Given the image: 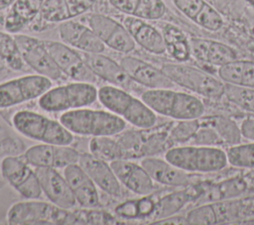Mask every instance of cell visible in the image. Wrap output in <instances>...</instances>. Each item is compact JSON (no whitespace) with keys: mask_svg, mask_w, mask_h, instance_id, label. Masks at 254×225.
<instances>
[{"mask_svg":"<svg viewBox=\"0 0 254 225\" xmlns=\"http://www.w3.org/2000/svg\"><path fill=\"white\" fill-rule=\"evenodd\" d=\"M60 122L72 134L79 136H115L126 128V122L118 115L89 108H78L64 112Z\"/></svg>","mask_w":254,"mask_h":225,"instance_id":"6da1fadb","label":"cell"},{"mask_svg":"<svg viewBox=\"0 0 254 225\" xmlns=\"http://www.w3.org/2000/svg\"><path fill=\"white\" fill-rule=\"evenodd\" d=\"M141 99L155 113L178 121L199 119L204 113V105L198 97L173 88L149 89L142 93Z\"/></svg>","mask_w":254,"mask_h":225,"instance_id":"7a4b0ae2","label":"cell"},{"mask_svg":"<svg viewBox=\"0 0 254 225\" xmlns=\"http://www.w3.org/2000/svg\"><path fill=\"white\" fill-rule=\"evenodd\" d=\"M98 99L110 112L139 129L148 130L156 125V113L142 99L134 97L122 88L115 85L102 86L98 89Z\"/></svg>","mask_w":254,"mask_h":225,"instance_id":"3957f363","label":"cell"},{"mask_svg":"<svg viewBox=\"0 0 254 225\" xmlns=\"http://www.w3.org/2000/svg\"><path fill=\"white\" fill-rule=\"evenodd\" d=\"M165 159L188 172H215L228 165L226 151L215 146L174 147L166 152Z\"/></svg>","mask_w":254,"mask_h":225,"instance_id":"277c9868","label":"cell"},{"mask_svg":"<svg viewBox=\"0 0 254 225\" xmlns=\"http://www.w3.org/2000/svg\"><path fill=\"white\" fill-rule=\"evenodd\" d=\"M14 128L23 136L47 144L70 145L73 135L61 122L40 113L22 110L12 118Z\"/></svg>","mask_w":254,"mask_h":225,"instance_id":"5b68a950","label":"cell"},{"mask_svg":"<svg viewBox=\"0 0 254 225\" xmlns=\"http://www.w3.org/2000/svg\"><path fill=\"white\" fill-rule=\"evenodd\" d=\"M9 224H79L75 211L44 201H21L13 204L7 213Z\"/></svg>","mask_w":254,"mask_h":225,"instance_id":"8992f818","label":"cell"},{"mask_svg":"<svg viewBox=\"0 0 254 225\" xmlns=\"http://www.w3.org/2000/svg\"><path fill=\"white\" fill-rule=\"evenodd\" d=\"M98 99V89L90 82L75 81L50 88L39 98V106L48 112L83 108Z\"/></svg>","mask_w":254,"mask_h":225,"instance_id":"52a82bcc","label":"cell"},{"mask_svg":"<svg viewBox=\"0 0 254 225\" xmlns=\"http://www.w3.org/2000/svg\"><path fill=\"white\" fill-rule=\"evenodd\" d=\"M161 69L181 87L210 99L223 96L224 82L206 71L183 63H166Z\"/></svg>","mask_w":254,"mask_h":225,"instance_id":"ba28073f","label":"cell"},{"mask_svg":"<svg viewBox=\"0 0 254 225\" xmlns=\"http://www.w3.org/2000/svg\"><path fill=\"white\" fill-rule=\"evenodd\" d=\"M52 88V79L41 74H29L0 83V108L13 107L40 98Z\"/></svg>","mask_w":254,"mask_h":225,"instance_id":"9c48e42d","label":"cell"},{"mask_svg":"<svg viewBox=\"0 0 254 225\" xmlns=\"http://www.w3.org/2000/svg\"><path fill=\"white\" fill-rule=\"evenodd\" d=\"M15 40L26 64L38 74L47 76L52 80H58L63 72L56 64L44 41L24 34L15 35Z\"/></svg>","mask_w":254,"mask_h":225,"instance_id":"30bf717a","label":"cell"},{"mask_svg":"<svg viewBox=\"0 0 254 225\" xmlns=\"http://www.w3.org/2000/svg\"><path fill=\"white\" fill-rule=\"evenodd\" d=\"M2 176L9 184L27 199L39 198L42 188L36 171L28 163L18 157H6L1 163Z\"/></svg>","mask_w":254,"mask_h":225,"instance_id":"8fae6325","label":"cell"},{"mask_svg":"<svg viewBox=\"0 0 254 225\" xmlns=\"http://www.w3.org/2000/svg\"><path fill=\"white\" fill-rule=\"evenodd\" d=\"M44 44L63 73L75 81L90 82L96 81V75L85 63L82 56L64 43L45 40Z\"/></svg>","mask_w":254,"mask_h":225,"instance_id":"7c38bea8","label":"cell"},{"mask_svg":"<svg viewBox=\"0 0 254 225\" xmlns=\"http://www.w3.org/2000/svg\"><path fill=\"white\" fill-rule=\"evenodd\" d=\"M88 26L108 48L123 54L131 53L135 49V42L125 26L103 14H91Z\"/></svg>","mask_w":254,"mask_h":225,"instance_id":"4fadbf2b","label":"cell"},{"mask_svg":"<svg viewBox=\"0 0 254 225\" xmlns=\"http://www.w3.org/2000/svg\"><path fill=\"white\" fill-rule=\"evenodd\" d=\"M24 160L35 168H65L76 164L79 153L69 145L42 143L30 147L24 154Z\"/></svg>","mask_w":254,"mask_h":225,"instance_id":"5bb4252c","label":"cell"},{"mask_svg":"<svg viewBox=\"0 0 254 225\" xmlns=\"http://www.w3.org/2000/svg\"><path fill=\"white\" fill-rule=\"evenodd\" d=\"M35 171L42 191L52 203L64 209L75 206L76 200L67 180L56 169L36 168Z\"/></svg>","mask_w":254,"mask_h":225,"instance_id":"9a60e30c","label":"cell"},{"mask_svg":"<svg viewBox=\"0 0 254 225\" xmlns=\"http://www.w3.org/2000/svg\"><path fill=\"white\" fill-rule=\"evenodd\" d=\"M120 64L131 80L150 89L173 88L175 83L167 74L154 65L134 56H123Z\"/></svg>","mask_w":254,"mask_h":225,"instance_id":"2e32d148","label":"cell"},{"mask_svg":"<svg viewBox=\"0 0 254 225\" xmlns=\"http://www.w3.org/2000/svg\"><path fill=\"white\" fill-rule=\"evenodd\" d=\"M109 165L118 180L130 191L142 196L153 192L154 180L141 164L120 159L110 162Z\"/></svg>","mask_w":254,"mask_h":225,"instance_id":"e0dca14e","label":"cell"},{"mask_svg":"<svg viewBox=\"0 0 254 225\" xmlns=\"http://www.w3.org/2000/svg\"><path fill=\"white\" fill-rule=\"evenodd\" d=\"M59 36L63 43L83 53L101 54L105 50V45L91 28L78 22H62L59 26Z\"/></svg>","mask_w":254,"mask_h":225,"instance_id":"ac0fdd59","label":"cell"},{"mask_svg":"<svg viewBox=\"0 0 254 225\" xmlns=\"http://www.w3.org/2000/svg\"><path fill=\"white\" fill-rule=\"evenodd\" d=\"M77 164L101 190L112 196L121 194L120 181L106 161L93 156L91 153H83L79 154Z\"/></svg>","mask_w":254,"mask_h":225,"instance_id":"d6986e66","label":"cell"},{"mask_svg":"<svg viewBox=\"0 0 254 225\" xmlns=\"http://www.w3.org/2000/svg\"><path fill=\"white\" fill-rule=\"evenodd\" d=\"M64 176L71 188L76 203L86 209L99 205L96 184L77 163L64 168Z\"/></svg>","mask_w":254,"mask_h":225,"instance_id":"ffe728a7","label":"cell"},{"mask_svg":"<svg viewBox=\"0 0 254 225\" xmlns=\"http://www.w3.org/2000/svg\"><path fill=\"white\" fill-rule=\"evenodd\" d=\"M141 165L152 179L161 184L175 187H187L191 184L190 174L169 163L166 159L146 157L141 161Z\"/></svg>","mask_w":254,"mask_h":225,"instance_id":"44dd1931","label":"cell"},{"mask_svg":"<svg viewBox=\"0 0 254 225\" xmlns=\"http://www.w3.org/2000/svg\"><path fill=\"white\" fill-rule=\"evenodd\" d=\"M123 25L134 42L147 52L155 55H162L167 52L162 33L152 25L146 23L143 19L126 16L123 19Z\"/></svg>","mask_w":254,"mask_h":225,"instance_id":"7402d4cb","label":"cell"},{"mask_svg":"<svg viewBox=\"0 0 254 225\" xmlns=\"http://www.w3.org/2000/svg\"><path fill=\"white\" fill-rule=\"evenodd\" d=\"M97 0H44L40 15L49 23H62L89 11Z\"/></svg>","mask_w":254,"mask_h":225,"instance_id":"603a6c76","label":"cell"},{"mask_svg":"<svg viewBox=\"0 0 254 225\" xmlns=\"http://www.w3.org/2000/svg\"><path fill=\"white\" fill-rule=\"evenodd\" d=\"M190 46V54L196 59L212 65L220 66L237 58L234 50L220 42L205 39H191Z\"/></svg>","mask_w":254,"mask_h":225,"instance_id":"cb8c5ba5","label":"cell"},{"mask_svg":"<svg viewBox=\"0 0 254 225\" xmlns=\"http://www.w3.org/2000/svg\"><path fill=\"white\" fill-rule=\"evenodd\" d=\"M82 57L91 71L112 85L127 87L129 84V76L124 71L120 63L102 54L83 53Z\"/></svg>","mask_w":254,"mask_h":225,"instance_id":"d4e9b609","label":"cell"},{"mask_svg":"<svg viewBox=\"0 0 254 225\" xmlns=\"http://www.w3.org/2000/svg\"><path fill=\"white\" fill-rule=\"evenodd\" d=\"M201 186H193L190 184V187L187 186L185 189L177 190L161 197L156 201L155 209L150 219L155 221L176 215L184 208L188 202H190L193 199H197L201 193Z\"/></svg>","mask_w":254,"mask_h":225,"instance_id":"484cf974","label":"cell"},{"mask_svg":"<svg viewBox=\"0 0 254 225\" xmlns=\"http://www.w3.org/2000/svg\"><path fill=\"white\" fill-rule=\"evenodd\" d=\"M44 0H15L5 17L4 29L17 34L40 14Z\"/></svg>","mask_w":254,"mask_h":225,"instance_id":"4316f807","label":"cell"},{"mask_svg":"<svg viewBox=\"0 0 254 225\" xmlns=\"http://www.w3.org/2000/svg\"><path fill=\"white\" fill-rule=\"evenodd\" d=\"M119 12L143 20H159L166 14L163 0H108Z\"/></svg>","mask_w":254,"mask_h":225,"instance_id":"83f0119b","label":"cell"},{"mask_svg":"<svg viewBox=\"0 0 254 225\" xmlns=\"http://www.w3.org/2000/svg\"><path fill=\"white\" fill-rule=\"evenodd\" d=\"M247 187L248 183L244 178L235 177L225 179L202 187L197 200L200 203L229 200L243 194L247 190Z\"/></svg>","mask_w":254,"mask_h":225,"instance_id":"f1b7e54d","label":"cell"},{"mask_svg":"<svg viewBox=\"0 0 254 225\" xmlns=\"http://www.w3.org/2000/svg\"><path fill=\"white\" fill-rule=\"evenodd\" d=\"M217 74L224 83L254 87V61L252 60L236 58L218 66Z\"/></svg>","mask_w":254,"mask_h":225,"instance_id":"f546056e","label":"cell"},{"mask_svg":"<svg viewBox=\"0 0 254 225\" xmlns=\"http://www.w3.org/2000/svg\"><path fill=\"white\" fill-rule=\"evenodd\" d=\"M167 52L178 61L188 60L190 56V46L186 35L176 26L167 24L162 33Z\"/></svg>","mask_w":254,"mask_h":225,"instance_id":"4dcf8cb0","label":"cell"},{"mask_svg":"<svg viewBox=\"0 0 254 225\" xmlns=\"http://www.w3.org/2000/svg\"><path fill=\"white\" fill-rule=\"evenodd\" d=\"M199 120L210 126L219 136L223 144L234 146L240 143L242 135L240 127L230 118L225 116H211L207 118H199Z\"/></svg>","mask_w":254,"mask_h":225,"instance_id":"1f68e13d","label":"cell"},{"mask_svg":"<svg viewBox=\"0 0 254 225\" xmlns=\"http://www.w3.org/2000/svg\"><path fill=\"white\" fill-rule=\"evenodd\" d=\"M155 203L151 197L145 195L139 199L127 200L115 207V213L124 219L150 218L155 209Z\"/></svg>","mask_w":254,"mask_h":225,"instance_id":"d6a6232c","label":"cell"},{"mask_svg":"<svg viewBox=\"0 0 254 225\" xmlns=\"http://www.w3.org/2000/svg\"><path fill=\"white\" fill-rule=\"evenodd\" d=\"M0 56L9 68L13 70L23 69L25 61L15 37L8 32H0Z\"/></svg>","mask_w":254,"mask_h":225,"instance_id":"836d02e7","label":"cell"},{"mask_svg":"<svg viewBox=\"0 0 254 225\" xmlns=\"http://www.w3.org/2000/svg\"><path fill=\"white\" fill-rule=\"evenodd\" d=\"M89 150L93 156L106 162L123 159L119 144L110 136L92 137L89 142Z\"/></svg>","mask_w":254,"mask_h":225,"instance_id":"e575fe53","label":"cell"},{"mask_svg":"<svg viewBox=\"0 0 254 225\" xmlns=\"http://www.w3.org/2000/svg\"><path fill=\"white\" fill-rule=\"evenodd\" d=\"M223 96L239 108L254 113V87L224 83Z\"/></svg>","mask_w":254,"mask_h":225,"instance_id":"d590c367","label":"cell"},{"mask_svg":"<svg viewBox=\"0 0 254 225\" xmlns=\"http://www.w3.org/2000/svg\"><path fill=\"white\" fill-rule=\"evenodd\" d=\"M226 154L229 165L241 169H254V142L230 146Z\"/></svg>","mask_w":254,"mask_h":225,"instance_id":"8d00e7d4","label":"cell"},{"mask_svg":"<svg viewBox=\"0 0 254 225\" xmlns=\"http://www.w3.org/2000/svg\"><path fill=\"white\" fill-rule=\"evenodd\" d=\"M188 225H213L217 224L215 209L212 202H204L190 209L186 214Z\"/></svg>","mask_w":254,"mask_h":225,"instance_id":"74e56055","label":"cell"},{"mask_svg":"<svg viewBox=\"0 0 254 225\" xmlns=\"http://www.w3.org/2000/svg\"><path fill=\"white\" fill-rule=\"evenodd\" d=\"M193 22L208 31H217L223 25V19L221 15L206 2L196 17L193 19Z\"/></svg>","mask_w":254,"mask_h":225,"instance_id":"f35d334b","label":"cell"},{"mask_svg":"<svg viewBox=\"0 0 254 225\" xmlns=\"http://www.w3.org/2000/svg\"><path fill=\"white\" fill-rule=\"evenodd\" d=\"M200 126L199 119L181 120L169 133V139L177 143L190 141Z\"/></svg>","mask_w":254,"mask_h":225,"instance_id":"ab89813d","label":"cell"},{"mask_svg":"<svg viewBox=\"0 0 254 225\" xmlns=\"http://www.w3.org/2000/svg\"><path fill=\"white\" fill-rule=\"evenodd\" d=\"M200 126L196 133L190 140L192 145H204V146H214L216 144L222 143L221 139L217 133L208 125L202 123L199 120ZM223 144V143H222Z\"/></svg>","mask_w":254,"mask_h":225,"instance_id":"60d3db41","label":"cell"},{"mask_svg":"<svg viewBox=\"0 0 254 225\" xmlns=\"http://www.w3.org/2000/svg\"><path fill=\"white\" fill-rule=\"evenodd\" d=\"M173 3L179 11H181L185 16L193 21L196 15L199 13L203 7L204 0H173Z\"/></svg>","mask_w":254,"mask_h":225,"instance_id":"b9f144b4","label":"cell"},{"mask_svg":"<svg viewBox=\"0 0 254 225\" xmlns=\"http://www.w3.org/2000/svg\"><path fill=\"white\" fill-rule=\"evenodd\" d=\"M241 135L244 139L254 142V119L247 118L240 125Z\"/></svg>","mask_w":254,"mask_h":225,"instance_id":"7bdbcfd3","label":"cell"},{"mask_svg":"<svg viewBox=\"0 0 254 225\" xmlns=\"http://www.w3.org/2000/svg\"><path fill=\"white\" fill-rule=\"evenodd\" d=\"M151 224L153 225H166V224H172V225H183L187 224L186 216H179V215H172L166 218H162L159 220L152 221Z\"/></svg>","mask_w":254,"mask_h":225,"instance_id":"ee69618b","label":"cell"},{"mask_svg":"<svg viewBox=\"0 0 254 225\" xmlns=\"http://www.w3.org/2000/svg\"><path fill=\"white\" fill-rule=\"evenodd\" d=\"M14 1L15 0H0V11L11 7V5L14 3Z\"/></svg>","mask_w":254,"mask_h":225,"instance_id":"f6af8a7d","label":"cell"},{"mask_svg":"<svg viewBox=\"0 0 254 225\" xmlns=\"http://www.w3.org/2000/svg\"><path fill=\"white\" fill-rule=\"evenodd\" d=\"M6 68V64H5V62H4V60L1 58V56H0V71H2L3 69H5Z\"/></svg>","mask_w":254,"mask_h":225,"instance_id":"bcb514c9","label":"cell"}]
</instances>
